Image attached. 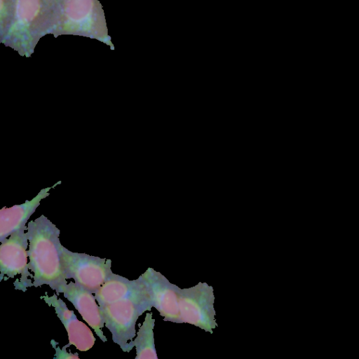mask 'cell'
I'll use <instances>...</instances> for the list:
<instances>
[{
  "label": "cell",
  "mask_w": 359,
  "mask_h": 359,
  "mask_svg": "<svg viewBox=\"0 0 359 359\" xmlns=\"http://www.w3.org/2000/svg\"><path fill=\"white\" fill-rule=\"evenodd\" d=\"M60 250L65 278L74 279L76 284L93 294L114 273L111 259L74 252L62 244Z\"/></svg>",
  "instance_id": "3957f363"
},
{
  "label": "cell",
  "mask_w": 359,
  "mask_h": 359,
  "mask_svg": "<svg viewBox=\"0 0 359 359\" xmlns=\"http://www.w3.org/2000/svg\"><path fill=\"white\" fill-rule=\"evenodd\" d=\"M94 6L93 0H65L62 16L65 29L90 33L96 22Z\"/></svg>",
  "instance_id": "30bf717a"
},
{
  "label": "cell",
  "mask_w": 359,
  "mask_h": 359,
  "mask_svg": "<svg viewBox=\"0 0 359 359\" xmlns=\"http://www.w3.org/2000/svg\"><path fill=\"white\" fill-rule=\"evenodd\" d=\"M155 319L152 313H146L142 325H139L137 337L133 341L136 349L135 359H158L154 343Z\"/></svg>",
  "instance_id": "7c38bea8"
},
{
  "label": "cell",
  "mask_w": 359,
  "mask_h": 359,
  "mask_svg": "<svg viewBox=\"0 0 359 359\" xmlns=\"http://www.w3.org/2000/svg\"><path fill=\"white\" fill-rule=\"evenodd\" d=\"M95 297L100 306L127 298L151 297V295L142 276L136 280H130L113 273L96 291Z\"/></svg>",
  "instance_id": "ba28073f"
},
{
  "label": "cell",
  "mask_w": 359,
  "mask_h": 359,
  "mask_svg": "<svg viewBox=\"0 0 359 359\" xmlns=\"http://www.w3.org/2000/svg\"><path fill=\"white\" fill-rule=\"evenodd\" d=\"M104 326L112 334V341L124 352L133 348L136 322L146 311L153 307L151 297H131L100 306Z\"/></svg>",
  "instance_id": "7a4b0ae2"
},
{
  "label": "cell",
  "mask_w": 359,
  "mask_h": 359,
  "mask_svg": "<svg viewBox=\"0 0 359 359\" xmlns=\"http://www.w3.org/2000/svg\"><path fill=\"white\" fill-rule=\"evenodd\" d=\"M141 276L150 290L153 307L163 317L164 321L178 323L180 287L150 267Z\"/></svg>",
  "instance_id": "8992f818"
},
{
  "label": "cell",
  "mask_w": 359,
  "mask_h": 359,
  "mask_svg": "<svg viewBox=\"0 0 359 359\" xmlns=\"http://www.w3.org/2000/svg\"><path fill=\"white\" fill-rule=\"evenodd\" d=\"M51 345L54 348L55 351V354L54 356L55 359H79V355L77 353H72L71 352L67 353V346L65 345L62 348L59 346L56 347V345L58 344V342L55 341L54 339L51 340Z\"/></svg>",
  "instance_id": "5bb4252c"
},
{
  "label": "cell",
  "mask_w": 359,
  "mask_h": 359,
  "mask_svg": "<svg viewBox=\"0 0 359 359\" xmlns=\"http://www.w3.org/2000/svg\"><path fill=\"white\" fill-rule=\"evenodd\" d=\"M41 197L32 201H26L20 205L3 208L0 215V241L8 237L12 233L26 225L29 217L39 204Z\"/></svg>",
  "instance_id": "8fae6325"
},
{
  "label": "cell",
  "mask_w": 359,
  "mask_h": 359,
  "mask_svg": "<svg viewBox=\"0 0 359 359\" xmlns=\"http://www.w3.org/2000/svg\"><path fill=\"white\" fill-rule=\"evenodd\" d=\"M59 229L44 215L28 222L29 270L34 273V287L48 285L57 294L67 284L60 257Z\"/></svg>",
  "instance_id": "6da1fadb"
},
{
  "label": "cell",
  "mask_w": 359,
  "mask_h": 359,
  "mask_svg": "<svg viewBox=\"0 0 359 359\" xmlns=\"http://www.w3.org/2000/svg\"><path fill=\"white\" fill-rule=\"evenodd\" d=\"M214 302L213 287L206 283L180 288L178 323H188L212 334L218 326Z\"/></svg>",
  "instance_id": "277c9868"
},
{
  "label": "cell",
  "mask_w": 359,
  "mask_h": 359,
  "mask_svg": "<svg viewBox=\"0 0 359 359\" xmlns=\"http://www.w3.org/2000/svg\"><path fill=\"white\" fill-rule=\"evenodd\" d=\"M15 18L18 28L22 29L32 25L41 12L40 0H15Z\"/></svg>",
  "instance_id": "4fadbf2b"
},
{
  "label": "cell",
  "mask_w": 359,
  "mask_h": 359,
  "mask_svg": "<svg viewBox=\"0 0 359 359\" xmlns=\"http://www.w3.org/2000/svg\"><path fill=\"white\" fill-rule=\"evenodd\" d=\"M41 299L54 308L57 316L65 326L69 339L68 344L65 345L67 347L74 345L79 351H86L93 346L96 339L91 330L78 320L74 311L69 310L62 299L56 294L48 297L47 293L41 296Z\"/></svg>",
  "instance_id": "52a82bcc"
},
{
  "label": "cell",
  "mask_w": 359,
  "mask_h": 359,
  "mask_svg": "<svg viewBox=\"0 0 359 359\" xmlns=\"http://www.w3.org/2000/svg\"><path fill=\"white\" fill-rule=\"evenodd\" d=\"M27 230V226H22L1 241L0 245V281L5 275L8 276L7 280L20 275V278L14 283V286L15 290L22 292L34 286L31 279L28 278H33V276L29 272L27 263L29 241Z\"/></svg>",
  "instance_id": "5b68a950"
},
{
  "label": "cell",
  "mask_w": 359,
  "mask_h": 359,
  "mask_svg": "<svg viewBox=\"0 0 359 359\" xmlns=\"http://www.w3.org/2000/svg\"><path fill=\"white\" fill-rule=\"evenodd\" d=\"M63 295L81 315L82 318L95 332L96 335L103 341H107L102 328L104 321L101 309L96 302L93 292L73 282H69L63 289Z\"/></svg>",
  "instance_id": "9c48e42d"
}]
</instances>
